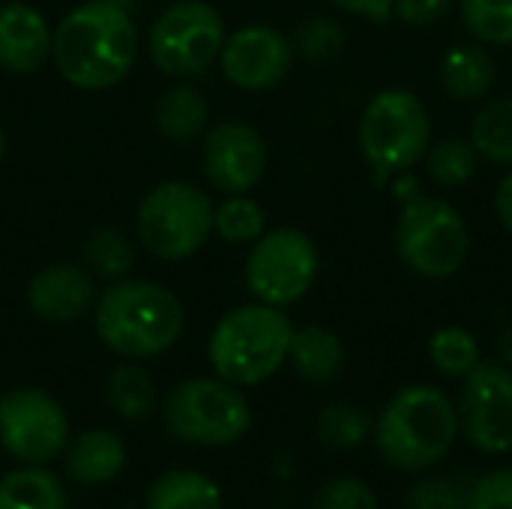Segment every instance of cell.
<instances>
[{
  "label": "cell",
  "mask_w": 512,
  "mask_h": 509,
  "mask_svg": "<svg viewBox=\"0 0 512 509\" xmlns=\"http://www.w3.org/2000/svg\"><path fill=\"white\" fill-rule=\"evenodd\" d=\"M480 159L512 168V96L483 99L471 120V138Z\"/></svg>",
  "instance_id": "cb8c5ba5"
},
{
  "label": "cell",
  "mask_w": 512,
  "mask_h": 509,
  "mask_svg": "<svg viewBox=\"0 0 512 509\" xmlns=\"http://www.w3.org/2000/svg\"><path fill=\"white\" fill-rule=\"evenodd\" d=\"M294 339L288 315L267 303H246L219 318L207 342L213 375L234 387H258L285 363Z\"/></svg>",
  "instance_id": "277c9868"
},
{
  "label": "cell",
  "mask_w": 512,
  "mask_h": 509,
  "mask_svg": "<svg viewBox=\"0 0 512 509\" xmlns=\"http://www.w3.org/2000/svg\"><path fill=\"white\" fill-rule=\"evenodd\" d=\"M144 509H222V489L195 468H171L147 489Z\"/></svg>",
  "instance_id": "ffe728a7"
},
{
  "label": "cell",
  "mask_w": 512,
  "mask_h": 509,
  "mask_svg": "<svg viewBox=\"0 0 512 509\" xmlns=\"http://www.w3.org/2000/svg\"><path fill=\"white\" fill-rule=\"evenodd\" d=\"M219 66L234 87L261 93L288 78L294 66V45L270 24H246L225 36Z\"/></svg>",
  "instance_id": "4fadbf2b"
},
{
  "label": "cell",
  "mask_w": 512,
  "mask_h": 509,
  "mask_svg": "<svg viewBox=\"0 0 512 509\" xmlns=\"http://www.w3.org/2000/svg\"><path fill=\"white\" fill-rule=\"evenodd\" d=\"M510 66H512V63H510Z\"/></svg>",
  "instance_id": "ab89813d"
},
{
  "label": "cell",
  "mask_w": 512,
  "mask_h": 509,
  "mask_svg": "<svg viewBox=\"0 0 512 509\" xmlns=\"http://www.w3.org/2000/svg\"><path fill=\"white\" fill-rule=\"evenodd\" d=\"M213 198L186 183L165 180L153 186L135 216L138 243L162 261H183L195 255L213 234Z\"/></svg>",
  "instance_id": "ba28073f"
},
{
  "label": "cell",
  "mask_w": 512,
  "mask_h": 509,
  "mask_svg": "<svg viewBox=\"0 0 512 509\" xmlns=\"http://www.w3.org/2000/svg\"><path fill=\"white\" fill-rule=\"evenodd\" d=\"M336 9L348 12V15H357V18H366V21H390L393 18V3L396 0H330Z\"/></svg>",
  "instance_id": "d590c367"
},
{
  "label": "cell",
  "mask_w": 512,
  "mask_h": 509,
  "mask_svg": "<svg viewBox=\"0 0 512 509\" xmlns=\"http://www.w3.org/2000/svg\"><path fill=\"white\" fill-rule=\"evenodd\" d=\"M96 300L90 270L78 264H51L42 267L27 285V306L39 321L72 324L90 312Z\"/></svg>",
  "instance_id": "9a60e30c"
},
{
  "label": "cell",
  "mask_w": 512,
  "mask_h": 509,
  "mask_svg": "<svg viewBox=\"0 0 512 509\" xmlns=\"http://www.w3.org/2000/svg\"><path fill=\"white\" fill-rule=\"evenodd\" d=\"M318 267L321 258L306 231L273 228L252 243L243 267V282L258 303L285 309L312 291Z\"/></svg>",
  "instance_id": "30bf717a"
},
{
  "label": "cell",
  "mask_w": 512,
  "mask_h": 509,
  "mask_svg": "<svg viewBox=\"0 0 512 509\" xmlns=\"http://www.w3.org/2000/svg\"><path fill=\"white\" fill-rule=\"evenodd\" d=\"M312 509H378V495L357 477H333L315 489Z\"/></svg>",
  "instance_id": "1f68e13d"
},
{
  "label": "cell",
  "mask_w": 512,
  "mask_h": 509,
  "mask_svg": "<svg viewBox=\"0 0 512 509\" xmlns=\"http://www.w3.org/2000/svg\"><path fill=\"white\" fill-rule=\"evenodd\" d=\"M393 243L396 255L414 276L441 282L465 267L471 255V228L450 201L414 192L405 195Z\"/></svg>",
  "instance_id": "8992f818"
},
{
  "label": "cell",
  "mask_w": 512,
  "mask_h": 509,
  "mask_svg": "<svg viewBox=\"0 0 512 509\" xmlns=\"http://www.w3.org/2000/svg\"><path fill=\"white\" fill-rule=\"evenodd\" d=\"M66 474L81 486H105L123 474L126 444L117 432L87 429L66 444Z\"/></svg>",
  "instance_id": "ac0fdd59"
},
{
  "label": "cell",
  "mask_w": 512,
  "mask_h": 509,
  "mask_svg": "<svg viewBox=\"0 0 512 509\" xmlns=\"http://www.w3.org/2000/svg\"><path fill=\"white\" fill-rule=\"evenodd\" d=\"M453 0H396L393 18H399L408 27H432L450 12Z\"/></svg>",
  "instance_id": "e575fe53"
},
{
  "label": "cell",
  "mask_w": 512,
  "mask_h": 509,
  "mask_svg": "<svg viewBox=\"0 0 512 509\" xmlns=\"http://www.w3.org/2000/svg\"><path fill=\"white\" fill-rule=\"evenodd\" d=\"M423 162H426V174L432 177V183L453 189V186L468 183L477 174L480 153L474 150V144L468 138L447 135V138H438L429 144Z\"/></svg>",
  "instance_id": "484cf974"
},
{
  "label": "cell",
  "mask_w": 512,
  "mask_h": 509,
  "mask_svg": "<svg viewBox=\"0 0 512 509\" xmlns=\"http://www.w3.org/2000/svg\"><path fill=\"white\" fill-rule=\"evenodd\" d=\"M225 36V18L213 3L177 0L153 21L147 54L162 75L192 78L219 60Z\"/></svg>",
  "instance_id": "9c48e42d"
},
{
  "label": "cell",
  "mask_w": 512,
  "mask_h": 509,
  "mask_svg": "<svg viewBox=\"0 0 512 509\" xmlns=\"http://www.w3.org/2000/svg\"><path fill=\"white\" fill-rule=\"evenodd\" d=\"M186 324L183 303L159 282L117 279L96 300L99 342L123 360H150L174 348Z\"/></svg>",
  "instance_id": "3957f363"
},
{
  "label": "cell",
  "mask_w": 512,
  "mask_h": 509,
  "mask_svg": "<svg viewBox=\"0 0 512 509\" xmlns=\"http://www.w3.org/2000/svg\"><path fill=\"white\" fill-rule=\"evenodd\" d=\"M288 363L303 381L330 384L345 369V345L330 327H321V324H306L300 330L294 327Z\"/></svg>",
  "instance_id": "d6986e66"
},
{
  "label": "cell",
  "mask_w": 512,
  "mask_h": 509,
  "mask_svg": "<svg viewBox=\"0 0 512 509\" xmlns=\"http://www.w3.org/2000/svg\"><path fill=\"white\" fill-rule=\"evenodd\" d=\"M84 264L102 279H123L135 267V246L117 228H96L84 243Z\"/></svg>",
  "instance_id": "f1b7e54d"
},
{
  "label": "cell",
  "mask_w": 512,
  "mask_h": 509,
  "mask_svg": "<svg viewBox=\"0 0 512 509\" xmlns=\"http://www.w3.org/2000/svg\"><path fill=\"white\" fill-rule=\"evenodd\" d=\"M0 509H69V498L57 474L21 465L0 477Z\"/></svg>",
  "instance_id": "44dd1931"
},
{
  "label": "cell",
  "mask_w": 512,
  "mask_h": 509,
  "mask_svg": "<svg viewBox=\"0 0 512 509\" xmlns=\"http://www.w3.org/2000/svg\"><path fill=\"white\" fill-rule=\"evenodd\" d=\"M69 444V420L60 402L39 387H15L0 396V447L21 465H45Z\"/></svg>",
  "instance_id": "8fae6325"
},
{
  "label": "cell",
  "mask_w": 512,
  "mask_h": 509,
  "mask_svg": "<svg viewBox=\"0 0 512 509\" xmlns=\"http://www.w3.org/2000/svg\"><path fill=\"white\" fill-rule=\"evenodd\" d=\"M429 360L441 375L465 378L483 357H480V342H477V336L471 330H465L459 324H447V327L432 333Z\"/></svg>",
  "instance_id": "83f0119b"
},
{
  "label": "cell",
  "mask_w": 512,
  "mask_h": 509,
  "mask_svg": "<svg viewBox=\"0 0 512 509\" xmlns=\"http://www.w3.org/2000/svg\"><path fill=\"white\" fill-rule=\"evenodd\" d=\"M291 45H294V54H300L309 63H330L345 51L348 33L330 15H312L297 27Z\"/></svg>",
  "instance_id": "4dcf8cb0"
},
{
  "label": "cell",
  "mask_w": 512,
  "mask_h": 509,
  "mask_svg": "<svg viewBox=\"0 0 512 509\" xmlns=\"http://www.w3.org/2000/svg\"><path fill=\"white\" fill-rule=\"evenodd\" d=\"M264 171H267V141L255 126L243 120H228L207 132L204 174L213 189L225 195H246L261 183Z\"/></svg>",
  "instance_id": "5bb4252c"
},
{
  "label": "cell",
  "mask_w": 512,
  "mask_h": 509,
  "mask_svg": "<svg viewBox=\"0 0 512 509\" xmlns=\"http://www.w3.org/2000/svg\"><path fill=\"white\" fill-rule=\"evenodd\" d=\"M54 27L45 15L21 0L0 3V69L12 75H33L51 60Z\"/></svg>",
  "instance_id": "2e32d148"
},
{
  "label": "cell",
  "mask_w": 512,
  "mask_h": 509,
  "mask_svg": "<svg viewBox=\"0 0 512 509\" xmlns=\"http://www.w3.org/2000/svg\"><path fill=\"white\" fill-rule=\"evenodd\" d=\"M372 426H375V420L363 408H357L351 402H333V405L321 408V414L315 420V435L327 450L345 453V450L363 447L372 438Z\"/></svg>",
  "instance_id": "d4e9b609"
},
{
  "label": "cell",
  "mask_w": 512,
  "mask_h": 509,
  "mask_svg": "<svg viewBox=\"0 0 512 509\" xmlns=\"http://www.w3.org/2000/svg\"><path fill=\"white\" fill-rule=\"evenodd\" d=\"M459 435L486 456L512 450V369L501 360H480L465 378L456 402Z\"/></svg>",
  "instance_id": "7c38bea8"
},
{
  "label": "cell",
  "mask_w": 512,
  "mask_h": 509,
  "mask_svg": "<svg viewBox=\"0 0 512 509\" xmlns=\"http://www.w3.org/2000/svg\"><path fill=\"white\" fill-rule=\"evenodd\" d=\"M138 27L120 0H87L54 27L51 60L78 90L120 84L138 60Z\"/></svg>",
  "instance_id": "6da1fadb"
},
{
  "label": "cell",
  "mask_w": 512,
  "mask_h": 509,
  "mask_svg": "<svg viewBox=\"0 0 512 509\" xmlns=\"http://www.w3.org/2000/svg\"><path fill=\"white\" fill-rule=\"evenodd\" d=\"M495 216L504 225V231L512 234V171H507L495 189Z\"/></svg>",
  "instance_id": "8d00e7d4"
},
{
  "label": "cell",
  "mask_w": 512,
  "mask_h": 509,
  "mask_svg": "<svg viewBox=\"0 0 512 509\" xmlns=\"http://www.w3.org/2000/svg\"><path fill=\"white\" fill-rule=\"evenodd\" d=\"M459 438L456 402L432 384H408L396 390L372 426L378 456L402 474H426L438 468Z\"/></svg>",
  "instance_id": "7a4b0ae2"
},
{
  "label": "cell",
  "mask_w": 512,
  "mask_h": 509,
  "mask_svg": "<svg viewBox=\"0 0 512 509\" xmlns=\"http://www.w3.org/2000/svg\"><path fill=\"white\" fill-rule=\"evenodd\" d=\"M3 153H6V135H3V126H0V159H3Z\"/></svg>",
  "instance_id": "f35d334b"
},
{
  "label": "cell",
  "mask_w": 512,
  "mask_h": 509,
  "mask_svg": "<svg viewBox=\"0 0 512 509\" xmlns=\"http://www.w3.org/2000/svg\"><path fill=\"white\" fill-rule=\"evenodd\" d=\"M165 429L195 447H228L252 426V408L243 387L213 378L180 381L162 405Z\"/></svg>",
  "instance_id": "52a82bcc"
},
{
  "label": "cell",
  "mask_w": 512,
  "mask_h": 509,
  "mask_svg": "<svg viewBox=\"0 0 512 509\" xmlns=\"http://www.w3.org/2000/svg\"><path fill=\"white\" fill-rule=\"evenodd\" d=\"M498 66L483 42H456L438 63V81L453 102H483L495 87Z\"/></svg>",
  "instance_id": "e0dca14e"
},
{
  "label": "cell",
  "mask_w": 512,
  "mask_h": 509,
  "mask_svg": "<svg viewBox=\"0 0 512 509\" xmlns=\"http://www.w3.org/2000/svg\"><path fill=\"white\" fill-rule=\"evenodd\" d=\"M207 102L201 96V90L189 87V84H177L171 90H165L159 96L156 105V129L162 138L168 141H192L207 129Z\"/></svg>",
  "instance_id": "7402d4cb"
},
{
  "label": "cell",
  "mask_w": 512,
  "mask_h": 509,
  "mask_svg": "<svg viewBox=\"0 0 512 509\" xmlns=\"http://www.w3.org/2000/svg\"><path fill=\"white\" fill-rule=\"evenodd\" d=\"M498 360L512 369V324L510 327H504L501 336H498Z\"/></svg>",
  "instance_id": "74e56055"
},
{
  "label": "cell",
  "mask_w": 512,
  "mask_h": 509,
  "mask_svg": "<svg viewBox=\"0 0 512 509\" xmlns=\"http://www.w3.org/2000/svg\"><path fill=\"white\" fill-rule=\"evenodd\" d=\"M408 509H468V486L447 477H423L408 492Z\"/></svg>",
  "instance_id": "d6a6232c"
},
{
  "label": "cell",
  "mask_w": 512,
  "mask_h": 509,
  "mask_svg": "<svg viewBox=\"0 0 512 509\" xmlns=\"http://www.w3.org/2000/svg\"><path fill=\"white\" fill-rule=\"evenodd\" d=\"M105 399H108V408L129 423L147 420L159 402L153 378L135 363H120L117 369H111L105 381Z\"/></svg>",
  "instance_id": "603a6c76"
},
{
  "label": "cell",
  "mask_w": 512,
  "mask_h": 509,
  "mask_svg": "<svg viewBox=\"0 0 512 509\" xmlns=\"http://www.w3.org/2000/svg\"><path fill=\"white\" fill-rule=\"evenodd\" d=\"M465 30L483 45H512V0H459Z\"/></svg>",
  "instance_id": "f546056e"
},
{
  "label": "cell",
  "mask_w": 512,
  "mask_h": 509,
  "mask_svg": "<svg viewBox=\"0 0 512 509\" xmlns=\"http://www.w3.org/2000/svg\"><path fill=\"white\" fill-rule=\"evenodd\" d=\"M357 144L378 183L411 171L432 144L429 108L405 87H384L360 114Z\"/></svg>",
  "instance_id": "5b68a950"
},
{
  "label": "cell",
  "mask_w": 512,
  "mask_h": 509,
  "mask_svg": "<svg viewBox=\"0 0 512 509\" xmlns=\"http://www.w3.org/2000/svg\"><path fill=\"white\" fill-rule=\"evenodd\" d=\"M468 509H512V465L495 468L468 486Z\"/></svg>",
  "instance_id": "836d02e7"
},
{
  "label": "cell",
  "mask_w": 512,
  "mask_h": 509,
  "mask_svg": "<svg viewBox=\"0 0 512 509\" xmlns=\"http://www.w3.org/2000/svg\"><path fill=\"white\" fill-rule=\"evenodd\" d=\"M264 231L267 213L249 195H228L213 207V234L231 246H252Z\"/></svg>",
  "instance_id": "4316f807"
}]
</instances>
